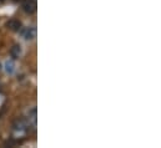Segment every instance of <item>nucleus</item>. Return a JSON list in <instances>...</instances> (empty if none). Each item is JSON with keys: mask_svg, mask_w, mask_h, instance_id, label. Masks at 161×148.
Here are the masks:
<instances>
[{"mask_svg": "<svg viewBox=\"0 0 161 148\" xmlns=\"http://www.w3.org/2000/svg\"><path fill=\"white\" fill-rule=\"evenodd\" d=\"M35 9H36V4H35V1L29 0V1H26L25 4H24V10H25L26 13H34Z\"/></svg>", "mask_w": 161, "mask_h": 148, "instance_id": "nucleus-1", "label": "nucleus"}, {"mask_svg": "<svg viewBox=\"0 0 161 148\" xmlns=\"http://www.w3.org/2000/svg\"><path fill=\"white\" fill-rule=\"evenodd\" d=\"M10 54H11V56H13L14 58H16V57H19L20 56V54H21V49H20V46H17V45H15L13 49H11V51H10Z\"/></svg>", "mask_w": 161, "mask_h": 148, "instance_id": "nucleus-2", "label": "nucleus"}, {"mask_svg": "<svg viewBox=\"0 0 161 148\" xmlns=\"http://www.w3.org/2000/svg\"><path fill=\"white\" fill-rule=\"evenodd\" d=\"M8 26L11 29V30H19L20 26H21V24L19 21H16V20H11V21H9Z\"/></svg>", "mask_w": 161, "mask_h": 148, "instance_id": "nucleus-3", "label": "nucleus"}, {"mask_svg": "<svg viewBox=\"0 0 161 148\" xmlns=\"http://www.w3.org/2000/svg\"><path fill=\"white\" fill-rule=\"evenodd\" d=\"M35 34H36L35 29H34V27H29L28 30H26L25 38H26V39H33V38H35Z\"/></svg>", "mask_w": 161, "mask_h": 148, "instance_id": "nucleus-4", "label": "nucleus"}, {"mask_svg": "<svg viewBox=\"0 0 161 148\" xmlns=\"http://www.w3.org/2000/svg\"><path fill=\"white\" fill-rule=\"evenodd\" d=\"M7 71H8V72H13V71H14V62L13 61L7 62Z\"/></svg>", "mask_w": 161, "mask_h": 148, "instance_id": "nucleus-5", "label": "nucleus"}]
</instances>
